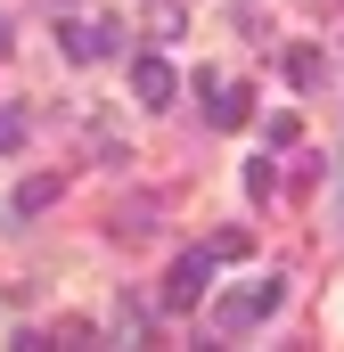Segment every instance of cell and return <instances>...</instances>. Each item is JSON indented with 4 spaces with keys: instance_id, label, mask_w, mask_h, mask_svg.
Instances as JSON below:
<instances>
[{
    "instance_id": "6da1fadb",
    "label": "cell",
    "mask_w": 344,
    "mask_h": 352,
    "mask_svg": "<svg viewBox=\"0 0 344 352\" xmlns=\"http://www.w3.org/2000/svg\"><path fill=\"white\" fill-rule=\"evenodd\" d=\"M279 303H287V287H279V278H262V287H246V295H230V303L213 311V328H222V336H246V328H255V320H270Z\"/></svg>"
},
{
    "instance_id": "7a4b0ae2",
    "label": "cell",
    "mask_w": 344,
    "mask_h": 352,
    "mask_svg": "<svg viewBox=\"0 0 344 352\" xmlns=\"http://www.w3.org/2000/svg\"><path fill=\"white\" fill-rule=\"evenodd\" d=\"M205 278H213V254L197 246V254H180L164 270V311H189V303H205Z\"/></svg>"
},
{
    "instance_id": "3957f363",
    "label": "cell",
    "mask_w": 344,
    "mask_h": 352,
    "mask_svg": "<svg viewBox=\"0 0 344 352\" xmlns=\"http://www.w3.org/2000/svg\"><path fill=\"white\" fill-rule=\"evenodd\" d=\"M197 98H205V115H213L222 131H238V123H246V107H255L246 82H230V74H197Z\"/></svg>"
},
{
    "instance_id": "277c9868",
    "label": "cell",
    "mask_w": 344,
    "mask_h": 352,
    "mask_svg": "<svg viewBox=\"0 0 344 352\" xmlns=\"http://www.w3.org/2000/svg\"><path fill=\"white\" fill-rule=\"evenodd\" d=\"M279 66H287V82H295V90H320V82H328V50H320V41H287Z\"/></svg>"
},
{
    "instance_id": "5b68a950",
    "label": "cell",
    "mask_w": 344,
    "mask_h": 352,
    "mask_svg": "<svg viewBox=\"0 0 344 352\" xmlns=\"http://www.w3.org/2000/svg\"><path fill=\"white\" fill-rule=\"evenodd\" d=\"M58 41H66V58H107L123 33H115V25H83V16H66V25H58Z\"/></svg>"
},
{
    "instance_id": "8992f818",
    "label": "cell",
    "mask_w": 344,
    "mask_h": 352,
    "mask_svg": "<svg viewBox=\"0 0 344 352\" xmlns=\"http://www.w3.org/2000/svg\"><path fill=\"white\" fill-rule=\"evenodd\" d=\"M131 98L140 107H172V66L164 58H131Z\"/></svg>"
},
{
    "instance_id": "52a82bcc",
    "label": "cell",
    "mask_w": 344,
    "mask_h": 352,
    "mask_svg": "<svg viewBox=\"0 0 344 352\" xmlns=\"http://www.w3.org/2000/svg\"><path fill=\"white\" fill-rule=\"evenodd\" d=\"M58 188H66L58 173H33L17 197H8V213H17V221H33V213H50V205H58Z\"/></svg>"
},
{
    "instance_id": "ba28073f",
    "label": "cell",
    "mask_w": 344,
    "mask_h": 352,
    "mask_svg": "<svg viewBox=\"0 0 344 352\" xmlns=\"http://www.w3.org/2000/svg\"><path fill=\"white\" fill-rule=\"evenodd\" d=\"M115 238H123V246H140V238H156V197H140L131 213H115Z\"/></svg>"
},
{
    "instance_id": "9c48e42d",
    "label": "cell",
    "mask_w": 344,
    "mask_h": 352,
    "mask_svg": "<svg viewBox=\"0 0 344 352\" xmlns=\"http://www.w3.org/2000/svg\"><path fill=\"white\" fill-rule=\"evenodd\" d=\"M295 131H303L295 115H270V123H262V140H270V148H295Z\"/></svg>"
},
{
    "instance_id": "30bf717a",
    "label": "cell",
    "mask_w": 344,
    "mask_h": 352,
    "mask_svg": "<svg viewBox=\"0 0 344 352\" xmlns=\"http://www.w3.org/2000/svg\"><path fill=\"white\" fill-rule=\"evenodd\" d=\"M205 254H213V263H238V254H246V230H222V238H213Z\"/></svg>"
},
{
    "instance_id": "8fae6325",
    "label": "cell",
    "mask_w": 344,
    "mask_h": 352,
    "mask_svg": "<svg viewBox=\"0 0 344 352\" xmlns=\"http://www.w3.org/2000/svg\"><path fill=\"white\" fill-rule=\"evenodd\" d=\"M25 140V107H0V148H17Z\"/></svg>"
}]
</instances>
